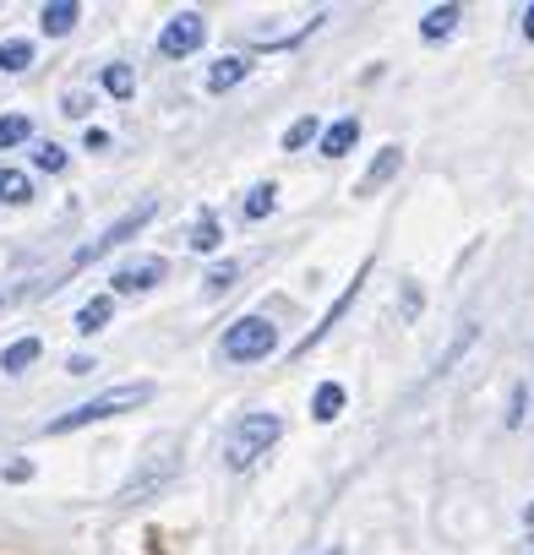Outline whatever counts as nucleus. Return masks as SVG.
Returning a JSON list of instances; mask_svg holds the SVG:
<instances>
[{
	"label": "nucleus",
	"mask_w": 534,
	"mask_h": 555,
	"mask_svg": "<svg viewBox=\"0 0 534 555\" xmlns=\"http://www.w3.org/2000/svg\"><path fill=\"white\" fill-rule=\"evenodd\" d=\"M284 436V420L279 414H245L229 436H224V463L234 468V474H245L256 457H267V447H274Z\"/></svg>",
	"instance_id": "f257e3e1"
},
{
	"label": "nucleus",
	"mask_w": 534,
	"mask_h": 555,
	"mask_svg": "<svg viewBox=\"0 0 534 555\" xmlns=\"http://www.w3.org/2000/svg\"><path fill=\"white\" fill-rule=\"evenodd\" d=\"M153 398V382H126V387H110V392H99V398H88V403H77L72 414H61V420H50V436H66V430H82V425H93V420H110V414H120V409H142Z\"/></svg>",
	"instance_id": "f03ea898"
},
{
	"label": "nucleus",
	"mask_w": 534,
	"mask_h": 555,
	"mask_svg": "<svg viewBox=\"0 0 534 555\" xmlns=\"http://www.w3.org/2000/svg\"><path fill=\"white\" fill-rule=\"evenodd\" d=\"M279 349V327L267 317H240L224 327V360L229 365H251V360H267Z\"/></svg>",
	"instance_id": "7ed1b4c3"
},
{
	"label": "nucleus",
	"mask_w": 534,
	"mask_h": 555,
	"mask_svg": "<svg viewBox=\"0 0 534 555\" xmlns=\"http://www.w3.org/2000/svg\"><path fill=\"white\" fill-rule=\"evenodd\" d=\"M153 212H158V202H153V196H148V202H137L131 212H120V218H115V223H110V229H104L93 245H82V250L72 256V272H77V267H88V261H99V256H104V250H115L120 240H131V234H137V229H142Z\"/></svg>",
	"instance_id": "20e7f679"
},
{
	"label": "nucleus",
	"mask_w": 534,
	"mask_h": 555,
	"mask_svg": "<svg viewBox=\"0 0 534 555\" xmlns=\"http://www.w3.org/2000/svg\"><path fill=\"white\" fill-rule=\"evenodd\" d=\"M202 39H207L202 12H180V17H169V23H164V34H158V55H169V61L196 55V50H202Z\"/></svg>",
	"instance_id": "39448f33"
},
{
	"label": "nucleus",
	"mask_w": 534,
	"mask_h": 555,
	"mask_svg": "<svg viewBox=\"0 0 534 555\" xmlns=\"http://www.w3.org/2000/svg\"><path fill=\"white\" fill-rule=\"evenodd\" d=\"M164 256H137V261H126V267H115V278H110V289L115 295H137V289H153V284H164Z\"/></svg>",
	"instance_id": "423d86ee"
},
{
	"label": "nucleus",
	"mask_w": 534,
	"mask_h": 555,
	"mask_svg": "<svg viewBox=\"0 0 534 555\" xmlns=\"http://www.w3.org/2000/svg\"><path fill=\"white\" fill-rule=\"evenodd\" d=\"M366 272H371V261H360V272H355V284H349V289H344V295L333 300V311L322 317V327H312V338H306V344H295V360H301V354H312V349H317V344H322V338H328V333L339 327V317H344V311L355 306V295H360V284H366Z\"/></svg>",
	"instance_id": "0eeeda50"
},
{
	"label": "nucleus",
	"mask_w": 534,
	"mask_h": 555,
	"mask_svg": "<svg viewBox=\"0 0 534 555\" xmlns=\"http://www.w3.org/2000/svg\"><path fill=\"white\" fill-rule=\"evenodd\" d=\"M355 142H360V120L344 115V120H333V126L322 131V158H344Z\"/></svg>",
	"instance_id": "6e6552de"
},
{
	"label": "nucleus",
	"mask_w": 534,
	"mask_h": 555,
	"mask_svg": "<svg viewBox=\"0 0 534 555\" xmlns=\"http://www.w3.org/2000/svg\"><path fill=\"white\" fill-rule=\"evenodd\" d=\"M398 164H404V153H398V147H382V158L366 169V180L355 185V196H371V191H382V185L398 175Z\"/></svg>",
	"instance_id": "1a4fd4ad"
},
{
	"label": "nucleus",
	"mask_w": 534,
	"mask_h": 555,
	"mask_svg": "<svg viewBox=\"0 0 534 555\" xmlns=\"http://www.w3.org/2000/svg\"><path fill=\"white\" fill-rule=\"evenodd\" d=\"M245 72H251V61H245V55H224V61L207 72V93H229L234 82H245Z\"/></svg>",
	"instance_id": "9d476101"
},
{
	"label": "nucleus",
	"mask_w": 534,
	"mask_h": 555,
	"mask_svg": "<svg viewBox=\"0 0 534 555\" xmlns=\"http://www.w3.org/2000/svg\"><path fill=\"white\" fill-rule=\"evenodd\" d=\"M39 28H44L50 39H66V34L77 28V7H72V0H55V7L39 12Z\"/></svg>",
	"instance_id": "9b49d317"
},
{
	"label": "nucleus",
	"mask_w": 534,
	"mask_h": 555,
	"mask_svg": "<svg viewBox=\"0 0 534 555\" xmlns=\"http://www.w3.org/2000/svg\"><path fill=\"white\" fill-rule=\"evenodd\" d=\"M339 409H344V387H339V382H322V387H317V398H312V420L333 425V420H339Z\"/></svg>",
	"instance_id": "f8f14e48"
},
{
	"label": "nucleus",
	"mask_w": 534,
	"mask_h": 555,
	"mask_svg": "<svg viewBox=\"0 0 534 555\" xmlns=\"http://www.w3.org/2000/svg\"><path fill=\"white\" fill-rule=\"evenodd\" d=\"M39 354H44V344H39V338H23V344H12L7 354H0V371H7V376H17V371H28Z\"/></svg>",
	"instance_id": "ddd939ff"
},
{
	"label": "nucleus",
	"mask_w": 534,
	"mask_h": 555,
	"mask_svg": "<svg viewBox=\"0 0 534 555\" xmlns=\"http://www.w3.org/2000/svg\"><path fill=\"white\" fill-rule=\"evenodd\" d=\"M110 311H115V300H110V295H99V300H88V306L77 311V333H82V338H93V333H99V327L110 322Z\"/></svg>",
	"instance_id": "4468645a"
},
{
	"label": "nucleus",
	"mask_w": 534,
	"mask_h": 555,
	"mask_svg": "<svg viewBox=\"0 0 534 555\" xmlns=\"http://www.w3.org/2000/svg\"><path fill=\"white\" fill-rule=\"evenodd\" d=\"M0 202H12V207L34 202V185H28V175H23V169H0Z\"/></svg>",
	"instance_id": "2eb2a0df"
},
{
	"label": "nucleus",
	"mask_w": 534,
	"mask_h": 555,
	"mask_svg": "<svg viewBox=\"0 0 534 555\" xmlns=\"http://www.w3.org/2000/svg\"><path fill=\"white\" fill-rule=\"evenodd\" d=\"M458 17H463L458 7H436V12H425V23H420V34H425V39H447V34L458 28Z\"/></svg>",
	"instance_id": "dca6fc26"
},
{
	"label": "nucleus",
	"mask_w": 534,
	"mask_h": 555,
	"mask_svg": "<svg viewBox=\"0 0 534 555\" xmlns=\"http://www.w3.org/2000/svg\"><path fill=\"white\" fill-rule=\"evenodd\" d=\"M34 66V44L28 39H7L0 44V72H28Z\"/></svg>",
	"instance_id": "f3484780"
},
{
	"label": "nucleus",
	"mask_w": 534,
	"mask_h": 555,
	"mask_svg": "<svg viewBox=\"0 0 534 555\" xmlns=\"http://www.w3.org/2000/svg\"><path fill=\"white\" fill-rule=\"evenodd\" d=\"M104 93H110V99H131V93H137L131 66H104Z\"/></svg>",
	"instance_id": "a211bd4d"
},
{
	"label": "nucleus",
	"mask_w": 534,
	"mask_h": 555,
	"mask_svg": "<svg viewBox=\"0 0 534 555\" xmlns=\"http://www.w3.org/2000/svg\"><path fill=\"white\" fill-rule=\"evenodd\" d=\"M274 207H279V191H274V185H256V191L245 196V218H267Z\"/></svg>",
	"instance_id": "6ab92c4d"
},
{
	"label": "nucleus",
	"mask_w": 534,
	"mask_h": 555,
	"mask_svg": "<svg viewBox=\"0 0 534 555\" xmlns=\"http://www.w3.org/2000/svg\"><path fill=\"white\" fill-rule=\"evenodd\" d=\"M218 240H224V234H218V218H213V212H202V218H196V229H191V245H196V250H218Z\"/></svg>",
	"instance_id": "aec40b11"
},
{
	"label": "nucleus",
	"mask_w": 534,
	"mask_h": 555,
	"mask_svg": "<svg viewBox=\"0 0 534 555\" xmlns=\"http://www.w3.org/2000/svg\"><path fill=\"white\" fill-rule=\"evenodd\" d=\"M28 137H34L28 115H7V120H0V147H17V142H28Z\"/></svg>",
	"instance_id": "412c9836"
},
{
	"label": "nucleus",
	"mask_w": 534,
	"mask_h": 555,
	"mask_svg": "<svg viewBox=\"0 0 534 555\" xmlns=\"http://www.w3.org/2000/svg\"><path fill=\"white\" fill-rule=\"evenodd\" d=\"M312 137H317V115H306V120H295V126L284 131V153H301Z\"/></svg>",
	"instance_id": "4be33fe9"
},
{
	"label": "nucleus",
	"mask_w": 534,
	"mask_h": 555,
	"mask_svg": "<svg viewBox=\"0 0 534 555\" xmlns=\"http://www.w3.org/2000/svg\"><path fill=\"white\" fill-rule=\"evenodd\" d=\"M234 272H240L234 261H224V267H213V272L202 278V295H224V289L234 284Z\"/></svg>",
	"instance_id": "5701e85b"
},
{
	"label": "nucleus",
	"mask_w": 534,
	"mask_h": 555,
	"mask_svg": "<svg viewBox=\"0 0 534 555\" xmlns=\"http://www.w3.org/2000/svg\"><path fill=\"white\" fill-rule=\"evenodd\" d=\"M34 164H39L44 175H61V169H66V147H55V142H39V153H34Z\"/></svg>",
	"instance_id": "b1692460"
},
{
	"label": "nucleus",
	"mask_w": 534,
	"mask_h": 555,
	"mask_svg": "<svg viewBox=\"0 0 534 555\" xmlns=\"http://www.w3.org/2000/svg\"><path fill=\"white\" fill-rule=\"evenodd\" d=\"M66 115H88V99L82 93H66Z\"/></svg>",
	"instance_id": "393cba45"
},
{
	"label": "nucleus",
	"mask_w": 534,
	"mask_h": 555,
	"mask_svg": "<svg viewBox=\"0 0 534 555\" xmlns=\"http://www.w3.org/2000/svg\"><path fill=\"white\" fill-rule=\"evenodd\" d=\"M93 147H110V131H99V126H88V153Z\"/></svg>",
	"instance_id": "a878e982"
},
{
	"label": "nucleus",
	"mask_w": 534,
	"mask_h": 555,
	"mask_svg": "<svg viewBox=\"0 0 534 555\" xmlns=\"http://www.w3.org/2000/svg\"><path fill=\"white\" fill-rule=\"evenodd\" d=\"M523 39H529V44H534V7H529V12H523Z\"/></svg>",
	"instance_id": "bb28decb"
},
{
	"label": "nucleus",
	"mask_w": 534,
	"mask_h": 555,
	"mask_svg": "<svg viewBox=\"0 0 534 555\" xmlns=\"http://www.w3.org/2000/svg\"><path fill=\"white\" fill-rule=\"evenodd\" d=\"M333 555H339V550H333Z\"/></svg>",
	"instance_id": "cd10ccee"
}]
</instances>
